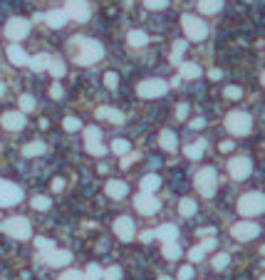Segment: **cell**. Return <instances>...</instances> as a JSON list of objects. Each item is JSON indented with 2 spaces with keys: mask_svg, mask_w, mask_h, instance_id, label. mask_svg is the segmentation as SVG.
<instances>
[{
  "mask_svg": "<svg viewBox=\"0 0 265 280\" xmlns=\"http://www.w3.org/2000/svg\"><path fill=\"white\" fill-rule=\"evenodd\" d=\"M67 52H70V57L75 60L77 65L92 67V65H97V62L104 57V45L95 38L77 35V38H70V42H67Z\"/></svg>",
  "mask_w": 265,
  "mask_h": 280,
  "instance_id": "6da1fadb",
  "label": "cell"
},
{
  "mask_svg": "<svg viewBox=\"0 0 265 280\" xmlns=\"http://www.w3.org/2000/svg\"><path fill=\"white\" fill-rule=\"evenodd\" d=\"M238 213L246 216V218H255L265 213V193L260 191H248L238 199Z\"/></svg>",
  "mask_w": 265,
  "mask_h": 280,
  "instance_id": "7a4b0ae2",
  "label": "cell"
},
{
  "mask_svg": "<svg viewBox=\"0 0 265 280\" xmlns=\"http://www.w3.org/2000/svg\"><path fill=\"white\" fill-rule=\"evenodd\" d=\"M0 231H3L5 236L15 238V241H27V238L33 236V226H30V221H27L25 216H15V218L3 221V223H0Z\"/></svg>",
  "mask_w": 265,
  "mask_h": 280,
  "instance_id": "3957f363",
  "label": "cell"
},
{
  "mask_svg": "<svg viewBox=\"0 0 265 280\" xmlns=\"http://www.w3.org/2000/svg\"><path fill=\"white\" fill-rule=\"evenodd\" d=\"M226 129L233 134V136H246L253 129V117L248 112H241V109H233V112L226 114Z\"/></svg>",
  "mask_w": 265,
  "mask_h": 280,
  "instance_id": "277c9868",
  "label": "cell"
},
{
  "mask_svg": "<svg viewBox=\"0 0 265 280\" xmlns=\"http://www.w3.org/2000/svg\"><path fill=\"white\" fill-rule=\"evenodd\" d=\"M196 191L203 196V199H211L213 193H216V188H218V174H216V169L213 166H203L198 174H196Z\"/></svg>",
  "mask_w": 265,
  "mask_h": 280,
  "instance_id": "5b68a950",
  "label": "cell"
},
{
  "mask_svg": "<svg viewBox=\"0 0 265 280\" xmlns=\"http://www.w3.org/2000/svg\"><path fill=\"white\" fill-rule=\"evenodd\" d=\"M166 92H169V82L161 77H149L136 85V94L141 99H156V97H164Z\"/></svg>",
  "mask_w": 265,
  "mask_h": 280,
  "instance_id": "8992f818",
  "label": "cell"
},
{
  "mask_svg": "<svg viewBox=\"0 0 265 280\" xmlns=\"http://www.w3.org/2000/svg\"><path fill=\"white\" fill-rule=\"evenodd\" d=\"M181 27H184L186 38L193 40V42H201V40L209 38V25H206L201 18L191 15V13H186V15L181 18Z\"/></svg>",
  "mask_w": 265,
  "mask_h": 280,
  "instance_id": "52a82bcc",
  "label": "cell"
},
{
  "mask_svg": "<svg viewBox=\"0 0 265 280\" xmlns=\"http://www.w3.org/2000/svg\"><path fill=\"white\" fill-rule=\"evenodd\" d=\"M22 188L8 179H0V208H10V206H18L22 201Z\"/></svg>",
  "mask_w": 265,
  "mask_h": 280,
  "instance_id": "ba28073f",
  "label": "cell"
},
{
  "mask_svg": "<svg viewBox=\"0 0 265 280\" xmlns=\"http://www.w3.org/2000/svg\"><path fill=\"white\" fill-rule=\"evenodd\" d=\"M62 10L67 13V18L77 20V22H87V20L92 18V5L87 0H67Z\"/></svg>",
  "mask_w": 265,
  "mask_h": 280,
  "instance_id": "9c48e42d",
  "label": "cell"
},
{
  "mask_svg": "<svg viewBox=\"0 0 265 280\" xmlns=\"http://www.w3.org/2000/svg\"><path fill=\"white\" fill-rule=\"evenodd\" d=\"M84 149L92 156H104L107 147L102 144V131L99 127H84Z\"/></svg>",
  "mask_w": 265,
  "mask_h": 280,
  "instance_id": "30bf717a",
  "label": "cell"
},
{
  "mask_svg": "<svg viewBox=\"0 0 265 280\" xmlns=\"http://www.w3.org/2000/svg\"><path fill=\"white\" fill-rule=\"evenodd\" d=\"M5 35L10 42H20L30 35V20L25 18H10L5 22Z\"/></svg>",
  "mask_w": 265,
  "mask_h": 280,
  "instance_id": "8fae6325",
  "label": "cell"
},
{
  "mask_svg": "<svg viewBox=\"0 0 265 280\" xmlns=\"http://www.w3.org/2000/svg\"><path fill=\"white\" fill-rule=\"evenodd\" d=\"M250 171H253V164H250V159L248 156H233L230 161H228V174L235 179V181H243L250 176Z\"/></svg>",
  "mask_w": 265,
  "mask_h": 280,
  "instance_id": "7c38bea8",
  "label": "cell"
},
{
  "mask_svg": "<svg viewBox=\"0 0 265 280\" xmlns=\"http://www.w3.org/2000/svg\"><path fill=\"white\" fill-rule=\"evenodd\" d=\"M258 233H260V226L253 223V221H238V223L230 228V236H233L235 241H241V243L253 241Z\"/></svg>",
  "mask_w": 265,
  "mask_h": 280,
  "instance_id": "4fadbf2b",
  "label": "cell"
},
{
  "mask_svg": "<svg viewBox=\"0 0 265 280\" xmlns=\"http://www.w3.org/2000/svg\"><path fill=\"white\" fill-rule=\"evenodd\" d=\"M134 208H136V213H141V216H154L161 204H159V199L154 196V193H139L136 199H134Z\"/></svg>",
  "mask_w": 265,
  "mask_h": 280,
  "instance_id": "5bb4252c",
  "label": "cell"
},
{
  "mask_svg": "<svg viewBox=\"0 0 265 280\" xmlns=\"http://www.w3.org/2000/svg\"><path fill=\"white\" fill-rule=\"evenodd\" d=\"M114 233H116V238L124 243L134 241V236H136V231H134V221L129 216H119L116 221H114Z\"/></svg>",
  "mask_w": 265,
  "mask_h": 280,
  "instance_id": "9a60e30c",
  "label": "cell"
},
{
  "mask_svg": "<svg viewBox=\"0 0 265 280\" xmlns=\"http://www.w3.org/2000/svg\"><path fill=\"white\" fill-rule=\"evenodd\" d=\"M45 263H47L50 268H65L67 263H72V253H70V250H57V248H52L50 253H45Z\"/></svg>",
  "mask_w": 265,
  "mask_h": 280,
  "instance_id": "2e32d148",
  "label": "cell"
},
{
  "mask_svg": "<svg viewBox=\"0 0 265 280\" xmlns=\"http://www.w3.org/2000/svg\"><path fill=\"white\" fill-rule=\"evenodd\" d=\"M0 124H3V129H8V131H20L25 127V114L22 112H5L0 117Z\"/></svg>",
  "mask_w": 265,
  "mask_h": 280,
  "instance_id": "e0dca14e",
  "label": "cell"
},
{
  "mask_svg": "<svg viewBox=\"0 0 265 280\" xmlns=\"http://www.w3.org/2000/svg\"><path fill=\"white\" fill-rule=\"evenodd\" d=\"M5 55H8V62L15 65V67H25V65H30V57H27V52H25L20 45H8Z\"/></svg>",
  "mask_w": 265,
  "mask_h": 280,
  "instance_id": "ac0fdd59",
  "label": "cell"
},
{
  "mask_svg": "<svg viewBox=\"0 0 265 280\" xmlns=\"http://www.w3.org/2000/svg\"><path fill=\"white\" fill-rule=\"evenodd\" d=\"M154 238H159V241H164V243H176L179 241V228L173 223L159 226V228L154 231Z\"/></svg>",
  "mask_w": 265,
  "mask_h": 280,
  "instance_id": "d6986e66",
  "label": "cell"
},
{
  "mask_svg": "<svg viewBox=\"0 0 265 280\" xmlns=\"http://www.w3.org/2000/svg\"><path fill=\"white\" fill-rule=\"evenodd\" d=\"M104 191H107V196L109 199H124L127 193H129V186L122 181V179H112V181H107V186H104Z\"/></svg>",
  "mask_w": 265,
  "mask_h": 280,
  "instance_id": "ffe728a7",
  "label": "cell"
},
{
  "mask_svg": "<svg viewBox=\"0 0 265 280\" xmlns=\"http://www.w3.org/2000/svg\"><path fill=\"white\" fill-rule=\"evenodd\" d=\"M67 13L65 10H50V13H45V22H47V27H52V30H60V27H65L67 25Z\"/></svg>",
  "mask_w": 265,
  "mask_h": 280,
  "instance_id": "44dd1931",
  "label": "cell"
},
{
  "mask_svg": "<svg viewBox=\"0 0 265 280\" xmlns=\"http://www.w3.org/2000/svg\"><path fill=\"white\" fill-rule=\"evenodd\" d=\"M203 75V70H201V65H196V62H181L179 65V77L181 79H198V77Z\"/></svg>",
  "mask_w": 265,
  "mask_h": 280,
  "instance_id": "7402d4cb",
  "label": "cell"
},
{
  "mask_svg": "<svg viewBox=\"0 0 265 280\" xmlns=\"http://www.w3.org/2000/svg\"><path fill=\"white\" fill-rule=\"evenodd\" d=\"M127 45H129L132 50H141V47L149 45V35H146L144 30H129V33H127Z\"/></svg>",
  "mask_w": 265,
  "mask_h": 280,
  "instance_id": "603a6c76",
  "label": "cell"
},
{
  "mask_svg": "<svg viewBox=\"0 0 265 280\" xmlns=\"http://www.w3.org/2000/svg\"><path fill=\"white\" fill-rule=\"evenodd\" d=\"M97 119H107V122H112V124H124V112H119V109H114V107H99L97 109Z\"/></svg>",
  "mask_w": 265,
  "mask_h": 280,
  "instance_id": "cb8c5ba5",
  "label": "cell"
},
{
  "mask_svg": "<svg viewBox=\"0 0 265 280\" xmlns=\"http://www.w3.org/2000/svg\"><path fill=\"white\" fill-rule=\"evenodd\" d=\"M206 139H196V142H191V144H186V149H184V154H186V159H193V161H198L201 156H203V151H206Z\"/></svg>",
  "mask_w": 265,
  "mask_h": 280,
  "instance_id": "d4e9b609",
  "label": "cell"
},
{
  "mask_svg": "<svg viewBox=\"0 0 265 280\" xmlns=\"http://www.w3.org/2000/svg\"><path fill=\"white\" fill-rule=\"evenodd\" d=\"M159 144H161V149H164V151H176V147H179V139H176V131L164 129V131H161V134H159Z\"/></svg>",
  "mask_w": 265,
  "mask_h": 280,
  "instance_id": "484cf974",
  "label": "cell"
},
{
  "mask_svg": "<svg viewBox=\"0 0 265 280\" xmlns=\"http://www.w3.org/2000/svg\"><path fill=\"white\" fill-rule=\"evenodd\" d=\"M50 62H52V57L47 55V52H40V55H35V57H30V70L33 72H45L47 67H50Z\"/></svg>",
  "mask_w": 265,
  "mask_h": 280,
  "instance_id": "4316f807",
  "label": "cell"
},
{
  "mask_svg": "<svg viewBox=\"0 0 265 280\" xmlns=\"http://www.w3.org/2000/svg\"><path fill=\"white\" fill-rule=\"evenodd\" d=\"M139 186H141V193H156L159 186H161V179H159L156 174H146V176L139 181Z\"/></svg>",
  "mask_w": 265,
  "mask_h": 280,
  "instance_id": "83f0119b",
  "label": "cell"
},
{
  "mask_svg": "<svg viewBox=\"0 0 265 280\" xmlns=\"http://www.w3.org/2000/svg\"><path fill=\"white\" fill-rule=\"evenodd\" d=\"M47 72L55 77V82H60L62 77L67 75V65H65V60H60V57H52V62H50Z\"/></svg>",
  "mask_w": 265,
  "mask_h": 280,
  "instance_id": "f1b7e54d",
  "label": "cell"
},
{
  "mask_svg": "<svg viewBox=\"0 0 265 280\" xmlns=\"http://www.w3.org/2000/svg\"><path fill=\"white\" fill-rule=\"evenodd\" d=\"M186 40H176L171 47V65H181L184 62V52H186Z\"/></svg>",
  "mask_w": 265,
  "mask_h": 280,
  "instance_id": "f546056e",
  "label": "cell"
},
{
  "mask_svg": "<svg viewBox=\"0 0 265 280\" xmlns=\"http://www.w3.org/2000/svg\"><path fill=\"white\" fill-rule=\"evenodd\" d=\"M223 8V0H198V10L203 15H216Z\"/></svg>",
  "mask_w": 265,
  "mask_h": 280,
  "instance_id": "4dcf8cb0",
  "label": "cell"
},
{
  "mask_svg": "<svg viewBox=\"0 0 265 280\" xmlns=\"http://www.w3.org/2000/svg\"><path fill=\"white\" fill-rule=\"evenodd\" d=\"M45 149H47L45 142H30V144L22 147V156H27V159L30 156H40V154H45Z\"/></svg>",
  "mask_w": 265,
  "mask_h": 280,
  "instance_id": "1f68e13d",
  "label": "cell"
},
{
  "mask_svg": "<svg viewBox=\"0 0 265 280\" xmlns=\"http://www.w3.org/2000/svg\"><path fill=\"white\" fill-rule=\"evenodd\" d=\"M161 253H164L166 261H179V258H181V245H179V243H164Z\"/></svg>",
  "mask_w": 265,
  "mask_h": 280,
  "instance_id": "d6a6232c",
  "label": "cell"
},
{
  "mask_svg": "<svg viewBox=\"0 0 265 280\" xmlns=\"http://www.w3.org/2000/svg\"><path fill=\"white\" fill-rule=\"evenodd\" d=\"M109 149H112L114 154H116V156H127V154L132 151V144H129L127 139H114V142H112V147H109Z\"/></svg>",
  "mask_w": 265,
  "mask_h": 280,
  "instance_id": "836d02e7",
  "label": "cell"
},
{
  "mask_svg": "<svg viewBox=\"0 0 265 280\" xmlns=\"http://www.w3.org/2000/svg\"><path fill=\"white\" fill-rule=\"evenodd\" d=\"M179 213H181L184 218H191V216L196 213V201H193V199H181V204H179Z\"/></svg>",
  "mask_w": 265,
  "mask_h": 280,
  "instance_id": "e575fe53",
  "label": "cell"
},
{
  "mask_svg": "<svg viewBox=\"0 0 265 280\" xmlns=\"http://www.w3.org/2000/svg\"><path fill=\"white\" fill-rule=\"evenodd\" d=\"M18 104H20V112L22 114L33 112V109H35V97H33V94H20Z\"/></svg>",
  "mask_w": 265,
  "mask_h": 280,
  "instance_id": "d590c367",
  "label": "cell"
},
{
  "mask_svg": "<svg viewBox=\"0 0 265 280\" xmlns=\"http://www.w3.org/2000/svg\"><path fill=\"white\" fill-rule=\"evenodd\" d=\"M84 278H87V280H102V278H104V270H102L97 263H90V265H87V270H84Z\"/></svg>",
  "mask_w": 265,
  "mask_h": 280,
  "instance_id": "8d00e7d4",
  "label": "cell"
},
{
  "mask_svg": "<svg viewBox=\"0 0 265 280\" xmlns=\"http://www.w3.org/2000/svg\"><path fill=\"white\" fill-rule=\"evenodd\" d=\"M30 206H33L35 211H50V206H52V201H50L47 196H35V199L30 201Z\"/></svg>",
  "mask_w": 265,
  "mask_h": 280,
  "instance_id": "74e56055",
  "label": "cell"
},
{
  "mask_svg": "<svg viewBox=\"0 0 265 280\" xmlns=\"http://www.w3.org/2000/svg\"><path fill=\"white\" fill-rule=\"evenodd\" d=\"M228 263H230V256H228V253H218V256L213 258V263H211V265H213V270H223Z\"/></svg>",
  "mask_w": 265,
  "mask_h": 280,
  "instance_id": "f35d334b",
  "label": "cell"
},
{
  "mask_svg": "<svg viewBox=\"0 0 265 280\" xmlns=\"http://www.w3.org/2000/svg\"><path fill=\"white\" fill-rule=\"evenodd\" d=\"M35 248H38V250H42V253H50L55 245H52V241H50V238H45V236H38V238H35Z\"/></svg>",
  "mask_w": 265,
  "mask_h": 280,
  "instance_id": "ab89813d",
  "label": "cell"
},
{
  "mask_svg": "<svg viewBox=\"0 0 265 280\" xmlns=\"http://www.w3.org/2000/svg\"><path fill=\"white\" fill-rule=\"evenodd\" d=\"M62 127H65V131H77V129H82V122L77 117H65Z\"/></svg>",
  "mask_w": 265,
  "mask_h": 280,
  "instance_id": "60d3db41",
  "label": "cell"
},
{
  "mask_svg": "<svg viewBox=\"0 0 265 280\" xmlns=\"http://www.w3.org/2000/svg\"><path fill=\"white\" fill-rule=\"evenodd\" d=\"M223 97H226V99H241V97H243V90L235 87V85H228L226 90H223Z\"/></svg>",
  "mask_w": 265,
  "mask_h": 280,
  "instance_id": "b9f144b4",
  "label": "cell"
},
{
  "mask_svg": "<svg viewBox=\"0 0 265 280\" xmlns=\"http://www.w3.org/2000/svg\"><path fill=\"white\" fill-rule=\"evenodd\" d=\"M203 256H206V250L201 248V245H193L189 250V258H191V263H198V261H203Z\"/></svg>",
  "mask_w": 265,
  "mask_h": 280,
  "instance_id": "7bdbcfd3",
  "label": "cell"
},
{
  "mask_svg": "<svg viewBox=\"0 0 265 280\" xmlns=\"http://www.w3.org/2000/svg\"><path fill=\"white\" fill-rule=\"evenodd\" d=\"M104 85H107L109 90H116V87H119V75H116V72H104Z\"/></svg>",
  "mask_w": 265,
  "mask_h": 280,
  "instance_id": "ee69618b",
  "label": "cell"
},
{
  "mask_svg": "<svg viewBox=\"0 0 265 280\" xmlns=\"http://www.w3.org/2000/svg\"><path fill=\"white\" fill-rule=\"evenodd\" d=\"M104 280H122V268L119 265H112L104 270Z\"/></svg>",
  "mask_w": 265,
  "mask_h": 280,
  "instance_id": "f6af8a7d",
  "label": "cell"
},
{
  "mask_svg": "<svg viewBox=\"0 0 265 280\" xmlns=\"http://www.w3.org/2000/svg\"><path fill=\"white\" fill-rule=\"evenodd\" d=\"M146 10H164L169 5V0H144Z\"/></svg>",
  "mask_w": 265,
  "mask_h": 280,
  "instance_id": "bcb514c9",
  "label": "cell"
},
{
  "mask_svg": "<svg viewBox=\"0 0 265 280\" xmlns=\"http://www.w3.org/2000/svg\"><path fill=\"white\" fill-rule=\"evenodd\" d=\"M176 119H179V122L189 119V102H179V107H176Z\"/></svg>",
  "mask_w": 265,
  "mask_h": 280,
  "instance_id": "7dc6e473",
  "label": "cell"
},
{
  "mask_svg": "<svg viewBox=\"0 0 265 280\" xmlns=\"http://www.w3.org/2000/svg\"><path fill=\"white\" fill-rule=\"evenodd\" d=\"M60 280H87V278H84V273H79V270H65V273L60 275Z\"/></svg>",
  "mask_w": 265,
  "mask_h": 280,
  "instance_id": "c3c4849f",
  "label": "cell"
},
{
  "mask_svg": "<svg viewBox=\"0 0 265 280\" xmlns=\"http://www.w3.org/2000/svg\"><path fill=\"white\" fill-rule=\"evenodd\" d=\"M50 97H52V99H62V97H65V90H62L60 82H55V85L50 87Z\"/></svg>",
  "mask_w": 265,
  "mask_h": 280,
  "instance_id": "681fc988",
  "label": "cell"
},
{
  "mask_svg": "<svg viewBox=\"0 0 265 280\" xmlns=\"http://www.w3.org/2000/svg\"><path fill=\"white\" fill-rule=\"evenodd\" d=\"M193 278V268L191 265H184L181 270H179V280H191Z\"/></svg>",
  "mask_w": 265,
  "mask_h": 280,
  "instance_id": "f907efd6",
  "label": "cell"
},
{
  "mask_svg": "<svg viewBox=\"0 0 265 280\" xmlns=\"http://www.w3.org/2000/svg\"><path fill=\"white\" fill-rule=\"evenodd\" d=\"M134 161H136V154H134V151H129L127 156H122V166H124V169H129Z\"/></svg>",
  "mask_w": 265,
  "mask_h": 280,
  "instance_id": "816d5d0a",
  "label": "cell"
},
{
  "mask_svg": "<svg viewBox=\"0 0 265 280\" xmlns=\"http://www.w3.org/2000/svg\"><path fill=\"white\" fill-rule=\"evenodd\" d=\"M203 127H206V119H203V117L191 119V129H203Z\"/></svg>",
  "mask_w": 265,
  "mask_h": 280,
  "instance_id": "f5cc1de1",
  "label": "cell"
},
{
  "mask_svg": "<svg viewBox=\"0 0 265 280\" xmlns=\"http://www.w3.org/2000/svg\"><path fill=\"white\" fill-rule=\"evenodd\" d=\"M201 248H203V250H213V248H216V238H203V243H201Z\"/></svg>",
  "mask_w": 265,
  "mask_h": 280,
  "instance_id": "db71d44e",
  "label": "cell"
},
{
  "mask_svg": "<svg viewBox=\"0 0 265 280\" xmlns=\"http://www.w3.org/2000/svg\"><path fill=\"white\" fill-rule=\"evenodd\" d=\"M62 188H65V179H60V176L52 179V191H62Z\"/></svg>",
  "mask_w": 265,
  "mask_h": 280,
  "instance_id": "11a10c76",
  "label": "cell"
},
{
  "mask_svg": "<svg viewBox=\"0 0 265 280\" xmlns=\"http://www.w3.org/2000/svg\"><path fill=\"white\" fill-rule=\"evenodd\" d=\"M218 149L223 151V154H228V151H233V142H228V139H226V142H221V144H218Z\"/></svg>",
  "mask_w": 265,
  "mask_h": 280,
  "instance_id": "9f6ffc18",
  "label": "cell"
},
{
  "mask_svg": "<svg viewBox=\"0 0 265 280\" xmlns=\"http://www.w3.org/2000/svg\"><path fill=\"white\" fill-rule=\"evenodd\" d=\"M139 241H141V243H149V241H154V231H144V233L139 236Z\"/></svg>",
  "mask_w": 265,
  "mask_h": 280,
  "instance_id": "6f0895ef",
  "label": "cell"
},
{
  "mask_svg": "<svg viewBox=\"0 0 265 280\" xmlns=\"http://www.w3.org/2000/svg\"><path fill=\"white\" fill-rule=\"evenodd\" d=\"M209 77H211V79H221V77H223V72L213 67V70H211V72H209Z\"/></svg>",
  "mask_w": 265,
  "mask_h": 280,
  "instance_id": "680465c9",
  "label": "cell"
},
{
  "mask_svg": "<svg viewBox=\"0 0 265 280\" xmlns=\"http://www.w3.org/2000/svg\"><path fill=\"white\" fill-rule=\"evenodd\" d=\"M211 233H213V228H201L198 231V236H211Z\"/></svg>",
  "mask_w": 265,
  "mask_h": 280,
  "instance_id": "91938a15",
  "label": "cell"
},
{
  "mask_svg": "<svg viewBox=\"0 0 265 280\" xmlns=\"http://www.w3.org/2000/svg\"><path fill=\"white\" fill-rule=\"evenodd\" d=\"M5 94V82H0V97Z\"/></svg>",
  "mask_w": 265,
  "mask_h": 280,
  "instance_id": "94428289",
  "label": "cell"
},
{
  "mask_svg": "<svg viewBox=\"0 0 265 280\" xmlns=\"http://www.w3.org/2000/svg\"><path fill=\"white\" fill-rule=\"evenodd\" d=\"M159 280H171L169 275H159Z\"/></svg>",
  "mask_w": 265,
  "mask_h": 280,
  "instance_id": "6125c7cd",
  "label": "cell"
},
{
  "mask_svg": "<svg viewBox=\"0 0 265 280\" xmlns=\"http://www.w3.org/2000/svg\"><path fill=\"white\" fill-rule=\"evenodd\" d=\"M260 82H263V87H265V72H263V75H260Z\"/></svg>",
  "mask_w": 265,
  "mask_h": 280,
  "instance_id": "be15d7a7",
  "label": "cell"
},
{
  "mask_svg": "<svg viewBox=\"0 0 265 280\" xmlns=\"http://www.w3.org/2000/svg\"><path fill=\"white\" fill-rule=\"evenodd\" d=\"M260 253H263V256H265V245H260Z\"/></svg>",
  "mask_w": 265,
  "mask_h": 280,
  "instance_id": "e7e4bbea",
  "label": "cell"
},
{
  "mask_svg": "<svg viewBox=\"0 0 265 280\" xmlns=\"http://www.w3.org/2000/svg\"><path fill=\"white\" fill-rule=\"evenodd\" d=\"M263 280H265V275H263Z\"/></svg>",
  "mask_w": 265,
  "mask_h": 280,
  "instance_id": "03108f58",
  "label": "cell"
}]
</instances>
